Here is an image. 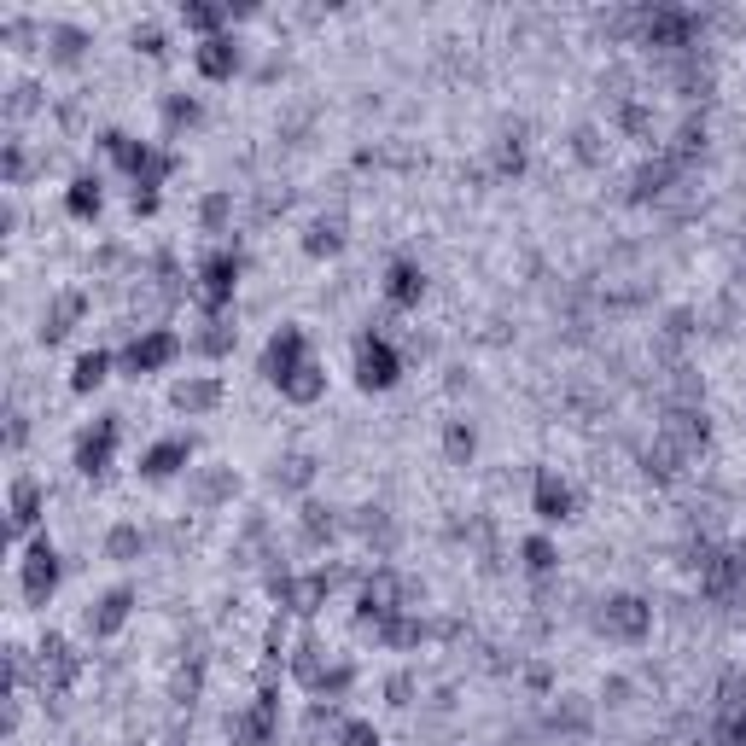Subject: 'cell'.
Returning <instances> with one entry per match:
<instances>
[{"label":"cell","instance_id":"6da1fadb","mask_svg":"<svg viewBox=\"0 0 746 746\" xmlns=\"http://www.w3.org/2000/svg\"><path fill=\"white\" fill-rule=\"evenodd\" d=\"M612 636H642L647 630V612H642V601H612V612L601 618Z\"/></svg>","mask_w":746,"mask_h":746}]
</instances>
